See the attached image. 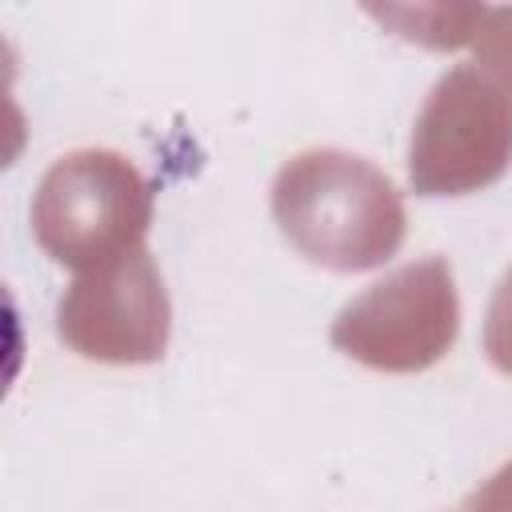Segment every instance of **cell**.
<instances>
[{"label":"cell","instance_id":"6da1fadb","mask_svg":"<svg viewBox=\"0 0 512 512\" xmlns=\"http://www.w3.org/2000/svg\"><path fill=\"white\" fill-rule=\"evenodd\" d=\"M272 216L300 256L336 272L384 264L408 228L396 184L340 148L292 156L272 180Z\"/></svg>","mask_w":512,"mask_h":512},{"label":"cell","instance_id":"7a4b0ae2","mask_svg":"<svg viewBox=\"0 0 512 512\" xmlns=\"http://www.w3.org/2000/svg\"><path fill=\"white\" fill-rule=\"evenodd\" d=\"M152 188L140 168L108 148L60 156L32 200L36 244L64 268L92 272L144 248Z\"/></svg>","mask_w":512,"mask_h":512},{"label":"cell","instance_id":"3957f363","mask_svg":"<svg viewBox=\"0 0 512 512\" xmlns=\"http://www.w3.org/2000/svg\"><path fill=\"white\" fill-rule=\"evenodd\" d=\"M512 164V96L476 64L444 72L424 100L408 176L420 196H464L496 184Z\"/></svg>","mask_w":512,"mask_h":512},{"label":"cell","instance_id":"277c9868","mask_svg":"<svg viewBox=\"0 0 512 512\" xmlns=\"http://www.w3.org/2000/svg\"><path fill=\"white\" fill-rule=\"evenodd\" d=\"M460 328L456 280L444 256L396 268L332 324V344L376 372H420L436 364Z\"/></svg>","mask_w":512,"mask_h":512},{"label":"cell","instance_id":"5b68a950","mask_svg":"<svg viewBox=\"0 0 512 512\" xmlns=\"http://www.w3.org/2000/svg\"><path fill=\"white\" fill-rule=\"evenodd\" d=\"M172 308L148 248L80 272L56 308L60 340L104 364H148L168 348Z\"/></svg>","mask_w":512,"mask_h":512},{"label":"cell","instance_id":"8992f818","mask_svg":"<svg viewBox=\"0 0 512 512\" xmlns=\"http://www.w3.org/2000/svg\"><path fill=\"white\" fill-rule=\"evenodd\" d=\"M472 44H476L480 72L512 96V8H484V20Z\"/></svg>","mask_w":512,"mask_h":512},{"label":"cell","instance_id":"52a82bcc","mask_svg":"<svg viewBox=\"0 0 512 512\" xmlns=\"http://www.w3.org/2000/svg\"><path fill=\"white\" fill-rule=\"evenodd\" d=\"M484 352L504 376H512V268L492 292L488 320H484Z\"/></svg>","mask_w":512,"mask_h":512},{"label":"cell","instance_id":"ba28073f","mask_svg":"<svg viewBox=\"0 0 512 512\" xmlns=\"http://www.w3.org/2000/svg\"><path fill=\"white\" fill-rule=\"evenodd\" d=\"M464 508L468 512H512V464H504L496 476H488V484H480Z\"/></svg>","mask_w":512,"mask_h":512},{"label":"cell","instance_id":"9c48e42d","mask_svg":"<svg viewBox=\"0 0 512 512\" xmlns=\"http://www.w3.org/2000/svg\"><path fill=\"white\" fill-rule=\"evenodd\" d=\"M460 512H468V508H460Z\"/></svg>","mask_w":512,"mask_h":512}]
</instances>
